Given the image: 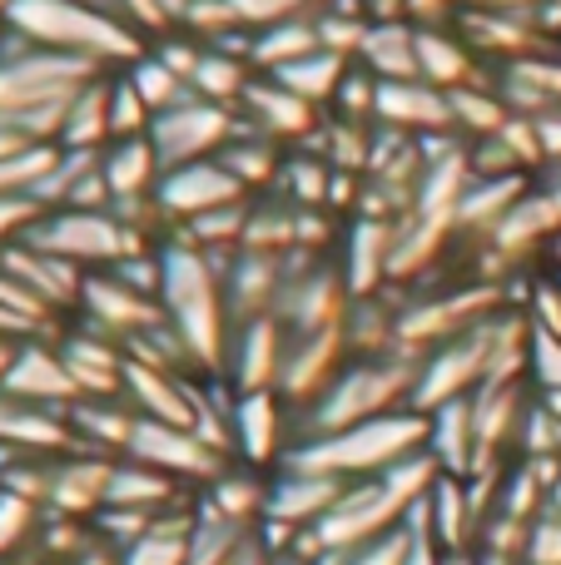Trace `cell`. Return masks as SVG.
<instances>
[{
  "instance_id": "obj_1",
  "label": "cell",
  "mask_w": 561,
  "mask_h": 565,
  "mask_svg": "<svg viewBox=\"0 0 561 565\" xmlns=\"http://www.w3.org/2000/svg\"><path fill=\"white\" fill-rule=\"evenodd\" d=\"M427 431H433V422L417 417V412L358 422V427L318 437L314 447H304L294 457V471H314V477H334V481L353 477V471H393L398 461L417 457Z\"/></svg>"
},
{
  "instance_id": "obj_2",
  "label": "cell",
  "mask_w": 561,
  "mask_h": 565,
  "mask_svg": "<svg viewBox=\"0 0 561 565\" xmlns=\"http://www.w3.org/2000/svg\"><path fill=\"white\" fill-rule=\"evenodd\" d=\"M159 278H165L169 318H174V328H179V342H184L199 362L214 367L219 352H224V322H219V292H214L209 268L199 264L194 254H169Z\"/></svg>"
},
{
  "instance_id": "obj_3",
  "label": "cell",
  "mask_w": 561,
  "mask_h": 565,
  "mask_svg": "<svg viewBox=\"0 0 561 565\" xmlns=\"http://www.w3.org/2000/svg\"><path fill=\"white\" fill-rule=\"evenodd\" d=\"M398 392H403V372L398 367H358V372H348V377H338V387L324 397L314 422L324 437H334V431H348V427H358V422L388 417Z\"/></svg>"
},
{
  "instance_id": "obj_4",
  "label": "cell",
  "mask_w": 561,
  "mask_h": 565,
  "mask_svg": "<svg viewBox=\"0 0 561 565\" xmlns=\"http://www.w3.org/2000/svg\"><path fill=\"white\" fill-rule=\"evenodd\" d=\"M487 372H493V328L467 332L463 342L437 352V358L427 362L423 382L413 387V397H417V407H447V402L463 397L467 382L487 377Z\"/></svg>"
},
{
  "instance_id": "obj_5",
  "label": "cell",
  "mask_w": 561,
  "mask_h": 565,
  "mask_svg": "<svg viewBox=\"0 0 561 565\" xmlns=\"http://www.w3.org/2000/svg\"><path fill=\"white\" fill-rule=\"evenodd\" d=\"M145 467L155 471H189V477H214L219 457L194 427H169V422H135V437H129Z\"/></svg>"
},
{
  "instance_id": "obj_6",
  "label": "cell",
  "mask_w": 561,
  "mask_h": 565,
  "mask_svg": "<svg viewBox=\"0 0 561 565\" xmlns=\"http://www.w3.org/2000/svg\"><path fill=\"white\" fill-rule=\"evenodd\" d=\"M0 387H6L10 397H20V402H35V407L80 397V382L70 377L65 358H55V352H40V348L15 352V362H10V372H6V382H0Z\"/></svg>"
},
{
  "instance_id": "obj_7",
  "label": "cell",
  "mask_w": 561,
  "mask_h": 565,
  "mask_svg": "<svg viewBox=\"0 0 561 565\" xmlns=\"http://www.w3.org/2000/svg\"><path fill=\"white\" fill-rule=\"evenodd\" d=\"M35 244L40 254H55L70 264V258H115L125 248V238H119L115 224H105L95 214H70V218H55L50 228H40Z\"/></svg>"
},
{
  "instance_id": "obj_8",
  "label": "cell",
  "mask_w": 561,
  "mask_h": 565,
  "mask_svg": "<svg viewBox=\"0 0 561 565\" xmlns=\"http://www.w3.org/2000/svg\"><path fill=\"white\" fill-rule=\"evenodd\" d=\"M338 497H343V481L314 477V471H294V477L268 497V516L284 521V526H308V521L318 526V521L338 507Z\"/></svg>"
},
{
  "instance_id": "obj_9",
  "label": "cell",
  "mask_w": 561,
  "mask_h": 565,
  "mask_svg": "<svg viewBox=\"0 0 561 565\" xmlns=\"http://www.w3.org/2000/svg\"><path fill=\"white\" fill-rule=\"evenodd\" d=\"M0 441L10 447H35V451H50V447H65L70 431L60 417H50L45 407L35 402H20L10 392H0Z\"/></svg>"
},
{
  "instance_id": "obj_10",
  "label": "cell",
  "mask_w": 561,
  "mask_h": 565,
  "mask_svg": "<svg viewBox=\"0 0 561 565\" xmlns=\"http://www.w3.org/2000/svg\"><path fill=\"white\" fill-rule=\"evenodd\" d=\"M85 302H89V312H95L105 328H119V332H129V328H155V322H159V308H155V302L139 298V292L125 288V282H109V278L85 282Z\"/></svg>"
},
{
  "instance_id": "obj_11",
  "label": "cell",
  "mask_w": 561,
  "mask_h": 565,
  "mask_svg": "<svg viewBox=\"0 0 561 565\" xmlns=\"http://www.w3.org/2000/svg\"><path fill=\"white\" fill-rule=\"evenodd\" d=\"M6 274L15 278V282H25L30 292H35L40 302H65V298H80V282L75 274H70V264L65 258H55V254H10L6 258Z\"/></svg>"
},
{
  "instance_id": "obj_12",
  "label": "cell",
  "mask_w": 561,
  "mask_h": 565,
  "mask_svg": "<svg viewBox=\"0 0 561 565\" xmlns=\"http://www.w3.org/2000/svg\"><path fill=\"white\" fill-rule=\"evenodd\" d=\"M278 377V322L254 318L239 342V387L244 392H268V382Z\"/></svg>"
},
{
  "instance_id": "obj_13",
  "label": "cell",
  "mask_w": 561,
  "mask_h": 565,
  "mask_svg": "<svg viewBox=\"0 0 561 565\" xmlns=\"http://www.w3.org/2000/svg\"><path fill=\"white\" fill-rule=\"evenodd\" d=\"M125 382L135 387V397L149 407V422H169V427H194V412H189V402L174 392V382L159 377L155 367H145V362H129L125 367Z\"/></svg>"
},
{
  "instance_id": "obj_14",
  "label": "cell",
  "mask_w": 561,
  "mask_h": 565,
  "mask_svg": "<svg viewBox=\"0 0 561 565\" xmlns=\"http://www.w3.org/2000/svg\"><path fill=\"white\" fill-rule=\"evenodd\" d=\"M65 367H70V377L80 382V392H115L119 382H125L129 362H119V352L105 348V342L80 338L75 348L65 352Z\"/></svg>"
},
{
  "instance_id": "obj_15",
  "label": "cell",
  "mask_w": 561,
  "mask_h": 565,
  "mask_svg": "<svg viewBox=\"0 0 561 565\" xmlns=\"http://www.w3.org/2000/svg\"><path fill=\"white\" fill-rule=\"evenodd\" d=\"M109 477H115V471L99 467V461H75V467H65L50 481V501H55L60 511H89V507H99V501H109Z\"/></svg>"
},
{
  "instance_id": "obj_16",
  "label": "cell",
  "mask_w": 561,
  "mask_h": 565,
  "mask_svg": "<svg viewBox=\"0 0 561 565\" xmlns=\"http://www.w3.org/2000/svg\"><path fill=\"white\" fill-rule=\"evenodd\" d=\"M427 511H433V546H447V556H463L467 546V497L447 477H437V487L427 491Z\"/></svg>"
},
{
  "instance_id": "obj_17",
  "label": "cell",
  "mask_w": 561,
  "mask_h": 565,
  "mask_svg": "<svg viewBox=\"0 0 561 565\" xmlns=\"http://www.w3.org/2000/svg\"><path fill=\"white\" fill-rule=\"evenodd\" d=\"M15 20H20V25H30V30H40V35L115 40V35H105V30H99L89 15H80V10H70V6H55V0H20V6H15Z\"/></svg>"
},
{
  "instance_id": "obj_18",
  "label": "cell",
  "mask_w": 561,
  "mask_h": 565,
  "mask_svg": "<svg viewBox=\"0 0 561 565\" xmlns=\"http://www.w3.org/2000/svg\"><path fill=\"white\" fill-rule=\"evenodd\" d=\"M433 451H437V461L443 467H467V457L477 451V437H473V407L467 402H447L443 412H437V422H433Z\"/></svg>"
},
{
  "instance_id": "obj_19",
  "label": "cell",
  "mask_w": 561,
  "mask_h": 565,
  "mask_svg": "<svg viewBox=\"0 0 561 565\" xmlns=\"http://www.w3.org/2000/svg\"><path fill=\"white\" fill-rule=\"evenodd\" d=\"M165 199L174 209H214V204H229L234 199V179H224V174H214V169H189V174H179V179H169L165 184Z\"/></svg>"
},
{
  "instance_id": "obj_20",
  "label": "cell",
  "mask_w": 561,
  "mask_h": 565,
  "mask_svg": "<svg viewBox=\"0 0 561 565\" xmlns=\"http://www.w3.org/2000/svg\"><path fill=\"white\" fill-rule=\"evenodd\" d=\"M274 437H278V407L268 392H248L244 402H239V441H244V451L254 461H264L268 451H274Z\"/></svg>"
},
{
  "instance_id": "obj_21",
  "label": "cell",
  "mask_w": 561,
  "mask_h": 565,
  "mask_svg": "<svg viewBox=\"0 0 561 565\" xmlns=\"http://www.w3.org/2000/svg\"><path fill=\"white\" fill-rule=\"evenodd\" d=\"M169 497V481L165 471L155 467H119L109 477V507L119 511H145V507H159Z\"/></svg>"
},
{
  "instance_id": "obj_22",
  "label": "cell",
  "mask_w": 561,
  "mask_h": 565,
  "mask_svg": "<svg viewBox=\"0 0 561 565\" xmlns=\"http://www.w3.org/2000/svg\"><path fill=\"white\" fill-rule=\"evenodd\" d=\"M194 556V531L189 526H155L125 551V565H189Z\"/></svg>"
},
{
  "instance_id": "obj_23",
  "label": "cell",
  "mask_w": 561,
  "mask_h": 565,
  "mask_svg": "<svg viewBox=\"0 0 561 565\" xmlns=\"http://www.w3.org/2000/svg\"><path fill=\"white\" fill-rule=\"evenodd\" d=\"M30 516H35V511H30V501L10 497V491L0 497V565H6L10 551L30 536Z\"/></svg>"
},
{
  "instance_id": "obj_24",
  "label": "cell",
  "mask_w": 561,
  "mask_h": 565,
  "mask_svg": "<svg viewBox=\"0 0 561 565\" xmlns=\"http://www.w3.org/2000/svg\"><path fill=\"white\" fill-rule=\"evenodd\" d=\"M407 556H413V531H393V536L373 541V546H363L358 556H348L343 565H407Z\"/></svg>"
},
{
  "instance_id": "obj_25",
  "label": "cell",
  "mask_w": 561,
  "mask_h": 565,
  "mask_svg": "<svg viewBox=\"0 0 561 565\" xmlns=\"http://www.w3.org/2000/svg\"><path fill=\"white\" fill-rule=\"evenodd\" d=\"M353 288H373V274H378V258H383V228L368 224L363 234L353 238Z\"/></svg>"
},
{
  "instance_id": "obj_26",
  "label": "cell",
  "mask_w": 561,
  "mask_h": 565,
  "mask_svg": "<svg viewBox=\"0 0 561 565\" xmlns=\"http://www.w3.org/2000/svg\"><path fill=\"white\" fill-rule=\"evenodd\" d=\"M527 565H561V521L547 516L527 536Z\"/></svg>"
},
{
  "instance_id": "obj_27",
  "label": "cell",
  "mask_w": 561,
  "mask_h": 565,
  "mask_svg": "<svg viewBox=\"0 0 561 565\" xmlns=\"http://www.w3.org/2000/svg\"><path fill=\"white\" fill-rule=\"evenodd\" d=\"M219 507H224V521H219V526L234 531L239 521L258 507V491L248 487V481H224V487H219Z\"/></svg>"
},
{
  "instance_id": "obj_28",
  "label": "cell",
  "mask_w": 561,
  "mask_h": 565,
  "mask_svg": "<svg viewBox=\"0 0 561 565\" xmlns=\"http://www.w3.org/2000/svg\"><path fill=\"white\" fill-rule=\"evenodd\" d=\"M80 427L95 431V437H105V441H119V447H129V437H135V422H129V417H115V412H95V407L80 412Z\"/></svg>"
},
{
  "instance_id": "obj_29",
  "label": "cell",
  "mask_w": 561,
  "mask_h": 565,
  "mask_svg": "<svg viewBox=\"0 0 561 565\" xmlns=\"http://www.w3.org/2000/svg\"><path fill=\"white\" fill-rule=\"evenodd\" d=\"M50 169V154H10L0 159V194L15 184H30V179H40Z\"/></svg>"
},
{
  "instance_id": "obj_30",
  "label": "cell",
  "mask_w": 561,
  "mask_h": 565,
  "mask_svg": "<svg viewBox=\"0 0 561 565\" xmlns=\"http://www.w3.org/2000/svg\"><path fill=\"white\" fill-rule=\"evenodd\" d=\"M209 135H219V119H214V115L184 119V125H165V145H169V149H189V145H204Z\"/></svg>"
},
{
  "instance_id": "obj_31",
  "label": "cell",
  "mask_w": 561,
  "mask_h": 565,
  "mask_svg": "<svg viewBox=\"0 0 561 565\" xmlns=\"http://www.w3.org/2000/svg\"><path fill=\"white\" fill-rule=\"evenodd\" d=\"M145 169H149L145 149H125V154L109 164V184H115V189H135L139 179H145Z\"/></svg>"
},
{
  "instance_id": "obj_32",
  "label": "cell",
  "mask_w": 561,
  "mask_h": 565,
  "mask_svg": "<svg viewBox=\"0 0 561 565\" xmlns=\"http://www.w3.org/2000/svg\"><path fill=\"white\" fill-rule=\"evenodd\" d=\"M537 372H542L547 387H561V342L552 338V332H537Z\"/></svg>"
},
{
  "instance_id": "obj_33",
  "label": "cell",
  "mask_w": 561,
  "mask_h": 565,
  "mask_svg": "<svg viewBox=\"0 0 561 565\" xmlns=\"http://www.w3.org/2000/svg\"><path fill=\"white\" fill-rule=\"evenodd\" d=\"M383 105L393 109V115H437L433 99H427V95H413V89H403V95H398V89H388Z\"/></svg>"
},
{
  "instance_id": "obj_34",
  "label": "cell",
  "mask_w": 561,
  "mask_h": 565,
  "mask_svg": "<svg viewBox=\"0 0 561 565\" xmlns=\"http://www.w3.org/2000/svg\"><path fill=\"white\" fill-rule=\"evenodd\" d=\"M25 218H30V204H25V199H0V234L20 228Z\"/></svg>"
},
{
  "instance_id": "obj_35",
  "label": "cell",
  "mask_w": 561,
  "mask_h": 565,
  "mask_svg": "<svg viewBox=\"0 0 561 565\" xmlns=\"http://www.w3.org/2000/svg\"><path fill=\"white\" fill-rule=\"evenodd\" d=\"M423 50H427V65H433L437 75H457V55L447 45H433V40H427Z\"/></svg>"
},
{
  "instance_id": "obj_36",
  "label": "cell",
  "mask_w": 561,
  "mask_h": 565,
  "mask_svg": "<svg viewBox=\"0 0 561 565\" xmlns=\"http://www.w3.org/2000/svg\"><path fill=\"white\" fill-rule=\"evenodd\" d=\"M407 565H443V561H437L433 536H417V531H413V556H407Z\"/></svg>"
},
{
  "instance_id": "obj_37",
  "label": "cell",
  "mask_w": 561,
  "mask_h": 565,
  "mask_svg": "<svg viewBox=\"0 0 561 565\" xmlns=\"http://www.w3.org/2000/svg\"><path fill=\"white\" fill-rule=\"evenodd\" d=\"M239 6H244L248 15H268L274 6H288V0H239Z\"/></svg>"
},
{
  "instance_id": "obj_38",
  "label": "cell",
  "mask_w": 561,
  "mask_h": 565,
  "mask_svg": "<svg viewBox=\"0 0 561 565\" xmlns=\"http://www.w3.org/2000/svg\"><path fill=\"white\" fill-rule=\"evenodd\" d=\"M145 89H149V95H169V79H165V75H155V70H149V75H145Z\"/></svg>"
},
{
  "instance_id": "obj_39",
  "label": "cell",
  "mask_w": 561,
  "mask_h": 565,
  "mask_svg": "<svg viewBox=\"0 0 561 565\" xmlns=\"http://www.w3.org/2000/svg\"><path fill=\"white\" fill-rule=\"evenodd\" d=\"M10 362H15V348H10V342H6V338H0V382H6Z\"/></svg>"
},
{
  "instance_id": "obj_40",
  "label": "cell",
  "mask_w": 561,
  "mask_h": 565,
  "mask_svg": "<svg viewBox=\"0 0 561 565\" xmlns=\"http://www.w3.org/2000/svg\"><path fill=\"white\" fill-rule=\"evenodd\" d=\"M477 565H517V561H512V556H493V551H487V556L477 561Z\"/></svg>"
},
{
  "instance_id": "obj_41",
  "label": "cell",
  "mask_w": 561,
  "mask_h": 565,
  "mask_svg": "<svg viewBox=\"0 0 561 565\" xmlns=\"http://www.w3.org/2000/svg\"><path fill=\"white\" fill-rule=\"evenodd\" d=\"M552 516L561 521V477H557V487H552Z\"/></svg>"
},
{
  "instance_id": "obj_42",
  "label": "cell",
  "mask_w": 561,
  "mask_h": 565,
  "mask_svg": "<svg viewBox=\"0 0 561 565\" xmlns=\"http://www.w3.org/2000/svg\"><path fill=\"white\" fill-rule=\"evenodd\" d=\"M547 412H552V417H561V387L552 392V397H547Z\"/></svg>"
}]
</instances>
